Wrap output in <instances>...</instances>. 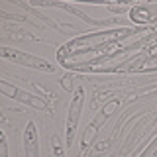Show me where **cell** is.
<instances>
[{
    "label": "cell",
    "mask_w": 157,
    "mask_h": 157,
    "mask_svg": "<svg viewBox=\"0 0 157 157\" xmlns=\"http://www.w3.org/2000/svg\"><path fill=\"white\" fill-rule=\"evenodd\" d=\"M2 157H8V153H6V137H4V134H2Z\"/></svg>",
    "instance_id": "5"
},
{
    "label": "cell",
    "mask_w": 157,
    "mask_h": 157,
    "mask_svg": "<svg viewBox=\"0 0 157 157\" xmlns=\"http://www.w3.org/2000/svg\"><path fill=\"white\" fill-rule=\"evenodd\" d=\"M24 147H26V157H39V147H37V130L36 124L29 122L24 132Z\"/></svg>",
    "instance_id": "2"
},
{
    "label": "cell",
    "mask_w": 157,
    "mask_h": 157,
    "mask_svg": "<svg viewBox=\"0 0 157 157\" xmlns=\"http://www.w3.org/2000/svg\"><path fill=\"white\" fill-rule=\"evenodd\" d=\"M14 57L18 59V61H24V65H33L37 69H43V71H51V65H47V63H43L41 59H36V57H28V55H22V53H14Z\"/></svg>",
    "instance_id": "3"
},
{
    "label": "cell",
    "mask_w": 157,
    "mask_h": 157,
    "mask_svg": "<svg viewBox=\"0 0 157 157\" xmlns=\"http://www.w3.org/2000/svg\"><path fill=\"white\" fill-rule=\"evenodd\" d=\"M51 144H53V153H55V157H65V153H63V145H61V140H59V136H53V137H51Z\"/></svg>",
    "instance_id": "4"
},
{
    "label": "cell",
    "mask_w": 157,
    "mask_h": 157,
    "mask_svg": "<svg viewBox=\"0 0 157 157\" xmlns=\"http://www.w3.org/2000/svg\"><path fill=\"white\" fill-rule=\"evenodd\" d=\"M81 104H82V92L78 90V94L73 98L71 108H69V118H67V144H73L75 130H77V126H78V118H81Z\"/></svg>",
    "instance_id": "1"
}]
</instances>
